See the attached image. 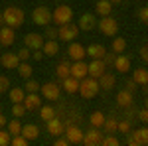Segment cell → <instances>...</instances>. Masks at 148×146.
<instances>
[{
  "label": "cell",
  "instance_id": "1",
  "mask_svg": "<svg viewBox=\"0 0 148 146\" xmlns=\"http://www.w3.org/2000/svg\"><path fill=\"white\" fill-rule=\"evenodd\" d=\"M101 91V87H99V81L95 77H83L79 81V95L83 97V99H93L97 93Z\"/></svg>",
  "mask_w": 148,
  "mask_h": 146
},
{
  "label": "cell",
  "instance_id": "2",
  "mask_svg": "<svg viewBox=\"0 0 148 146\" xmlns=\"http://www.w3.org/2000/svg\"><path fill=\"white\" fill-rule=\"evenodd\" d=\"M2 18H4V24H6V26L18 30L24 24V12L20 10V8H16V6H8L6 10L2 12Z\"/></svg>",
  "mask_w": 148,
  "mask_h": 146
},
{
  "label": "cell",
  "instance_id": "3",
  "mask_svg": "<svg viewBox=\"0 0 148 146\" xmlns=\"http://www.w3.org/2000/svg\"><path fill=\"white\" fill-rule=\"evenodd\" d=\"M71 18H73V10L65 4H59L56 10L51 12V22L56 26H63V24L71 22Z\"/></svg>",
  "mask_w": 148,
  "mask_h": 146
},
{
  "label": "cell",
  "instance_id": "4",
  "mask_svg": "<svg viewBox=\"0 0 148 146\" xmlns=\"http://www.w3.org/2000/svg\"><path fill=\"white\" fill-rule=\"evenodd\" d=\"M79 34V26L73 22H67L63 26H57V38L63 40V42H73Z\"/></svg>",
  "mask_w": 148,
  "mask_h": 146
},
{
  "label": "cell",
  "instance_id": "5",
  "mask_svg": "<svg viewBox=\"0 0 148 146\" xmlns=\"http://www.w3.org/2000/svg\"><path fill=\"white\" fill-rule=\"evenodd\" d=\"M97 26H99V30H101L105 36H116V32H119V24H116V20L114 18H111V16H103L101 20L97 22Z\"/></svg>",
  "mask_w": 148,
  "mask_h": 146
},
{
  "label": "cell",
  "instance_id": "6",
  "mask_svg": "<svg viewBox=\"0 0 148 146\" xmlns=\"http://www.w3.org/2000/svg\"><path fill=\"white\" fill-rule=\"evenodd\" d=\"M32 20L38 26H49V22H51V12L47 10V6H38L32 12Z\"/></svg>",
  "mask_w": 148,
  "mask_h": 146
},
{
  "label": "cell",
  "instance_id": "7",
  "mask_svg": "<svg viewBox=\"0 0 148 146\" xmlns=\"http://www.w3.org/2000/svg\"><path fill=\"white\" fill-rule=\"evenodd\" d=\"M40 91H42V97H44L46 101H57V99H59V93H61L59 85L53 83V81H47L46 85H42Z\"/></svg>",
  "mask_w": 148,
  "mask_h": 146
},
{
  "label": "cell",
  "instance_id": "8",
  "mask_svg": "<svg viewBox=\"0 0 148 146\" xmlns=\"http://www.w3.org/2000/svg\"><path fill=\"white\" fill-rule=\"evenodd\" d=\"M105 71H107V63H105L103 59H93L91 63H87V73H89V77L99 79Z\"/></svg>",
  "mask_w": 148,
  "mask_h": 146
},
{
  "label": "cell",
  "instance_id": "9",
  "mask_svg": "<svg viewBox=\"0 0 148 146\" xmlns=\"http://www.w3.org/2000/svg\"><path fill=\"white\" fill-rule=\"evenodd\" d=\"M101 140H103V132L97 128V126H93L89 132H83V144L97 146V144H101Z\"/></svg>",
  "mask_w": 148,
  "mask_h": 146
},
{
  "label": "cell",
  "instance_id": "10",
  "mask_svg": "<svg viewBox=\"0 0 148 146\" xmlns=\"http://www.w3.org/2000/svg\"><path fill=\"white\" fill-rule=\"evenodd\" d=\"M63 132H65V136H67L69 144H79V142H83V132H81L75 124H67Z\"/></svg>",
  "mask_w": 148,
  "mask_h": 146
},
{
  "label": "cell",
  "instance_id": "11",
  "mask_svg": "<svg viewBox=\"0 0 148 146\" xmlns=\"http://www.w3.org/2000/svg\"><path fill=\"white\" fill-rule=\"evenodd\" d=\"M67 53H69V57H71L73 61H79V59H83V57L87 56V49H85L81 44H77V42H71L69 47H67Z\"/></svg>",
  "mask_w": 148,
  "mask_h": 146
},
{
  "label": "cell",
  "instance_id": "12",
  "mask_svg": "<svg viewBox=\"0 0 148 146\" xmlns=\"http://www.w3.org/2000/svg\"><path fill=\"white\" fill-rule=\"evenodd\" d=\"M22 103H24V107H26V111H34V109L42 107V97L38 93H28Z\"/></svg>",
  "mask_w": 148,
  "mask_h": 146
},
{
  "label": "cell",
  "instance_id": "13",
  "mask_svg": "<svg viewBox=\"0 0 148 146\" xmlns=\"http://www.w3.org/2000/svg\"><path fill=\"white\" fill-rule=\"evenodd\" d=\"M14 38H16L14 28H10V26L0 28V44H2V47H8V45H12V44H14Z\"/></svg>",
  "mask_w": 148,
  "mask_h": 146
},
{
  "label": "cell",
  "instance_id": "14",
  "mask_svg": "<svg viewBox=\"0 0 148 146\" xmlns=\"http://www.w3.org/2000/svg\"><path fill=\"white\" fill-rule=\"evenodd\" d=\"M0 63H2L6 69H16L18 63H20V57H18V53L8 51V53H2V56H0Z\"/></svg>",
  "mask_w": 148,
  "mask_h": 146
},
{
  "label": "cell",
  "instance_id": "15",
  "mask_svg": "<svg viewBox=\"0 0 148 146\" xmlns=\"http://www.w3.org/2000/svg\"><path fill=\"white\" fill-rule=\"evenodd\" d=\"M89 73H87V63L83 61V59H79V61H73V65H71V77H75V79H83V77H87Z\"/></svg>",
  "mask_w": 148,
  "mask_h": 146
},
{
  "label": "cell",
  "instance_id": "16",
  "mask_svg": "<svg viewBox=\"0 0 148 146\" xmlns=\"http://www.w3.org/2000/svg\"><path fill=\"white\" fill-rule=\"evenodd\" d=\"M47 132L49 134H53V136H59V134H63V130H65V126H63V123L57 119V117H53V119H49L47 121Z\"/></svg>",
  "mask_w": 148,
  "mask_h": 146
},
{
  "label": "cell",
  "instance_id": "17",
  "mask_svg": "<svg viewBox=\"0 0 148 146\" xmlns=\"http://www.w3.org/2000/svg\"><path fill=\"white\" fill-rule=\"evenodd\" d=\"M24 44L26 47H30V49H42V45H44V38L40 34H28L24 38Z\"/></svg>",
  "mask_w": 148,
  "mask_h": 146
},
{
  "label": "cell",
  "instance_id": "18",
  "mask_svg": "<svg viewBox=\"0 0 148 146\" xmlns=\"http://www.w3.org/2000/svg\"><path fill=\"white\" fill-rule=\"evenodd\" d=\"M113 65H114V69H116L119 73H126V71L130 69V59H128L126 56H123V53H116Z\"/></svg>",
  "mask_w": 148,
  "mask_h": 146
},
{
  "label": "cell",
  "instance_id": "19",
  "mask_svg": "<svg viewBox=\"0 0 148 146\" xmlns=\"http://www.w3.org/2000/svg\"><path fill=\"white\" fill-rule=\"evenodd\" d=\"M130 138L136 142V146H142V144H148V128H138V130H130L128 132Z\"/></svg>",
  "mask_w": 148,
  "mask_h": 146
},
{
  "label": "cell",
  "instance_id": "20",
  "mask_svg": "<svg viewBox=\"0 0 148 146\" xmlns=\"http://www.w3.org/2000/svg\"><path fill=\"white\" fill-rule=\"evenodd\" d=\"M20 134L24 138H28V142H32V140H36L40 136V128H38V124H24Z\"/></svg>",
  "mask_w": 148,
  "mask_h": 146
},
{
  "label": "cell",
  "instance_id": "21",
  "mask_svg": "<svg viewBox=\"0 0 148 146\" xmlns=\"http://www.w3.org/2000/svg\"><path fill=\"white\" fill-rule=\"evenodd\" d=\"M97 81H99V87H101L103 91H111L114 87V83H116V79H114V75H111V73H107V71H105V73H103L101 77L97 79Z\"/></svg>",
  "mask_w": 148,
  "mask_h": 146
},
{
  "label": "cell",
  "instance_id": "22",
  "mask_svg": "<svg viewBox=\"0 0 148 146\" xmlns=\"http://www.w3.org/2000/svg\"><path fill=\"white\" fill-rule=\"evenodd\" d=\"M95 24H97L95 14H83V16L79 18V30L89 32V30H93V28H95Z\"/></svg>",
  "mask_w": 148,
  "mask_h": 146
},
{
  "label": "cell",
  "instance_id": "23",
  "mask_svg": "<svg viewBox=\"0 0 148 146\" xmlns=\"http://www.w3.org/2000/svg\"><path fill=\"white\" fill-rule=\"evenodd\" d=\"M85 49H87V56L93 57V59H103V56L107 53L105 45H101V44H91L89 47H85Z\"/></svg>",
  "mask_w": 148,
  "mask_h": 146
},
{
  "label": "cell",
  "instance_id": "24",
  "mask_svg": "<svg viewBox=\"0 0 148 146\" xmlns=\"http://www.w3.org/2000/svg\"><path fill=\"white\" fill-rule=\"evenodd\" d=\"M63 81V91L65 93H69V95H73V93H77L79 91V79H75V77H65V79H61Z\"/></svg>",
  "mask_w": 148,
  "mask_h": 146
},
{
  "label": "cell",
  "instance_id": "25",
  "mask_svg": "<svg viewBox=\"0 0 148 146\" xmlns=\"http://www.w3.org/2000/svg\"><path fill=\"white\" fill-rule=\"evenodd\" d=\"M111 10H113V2L111 0H99L95 4V12L99 16H111Z\"/></svg>",
  "mask_w": 148,
  "mask_h": 146
},
{
  "label": "cell",
  "instance_id": "26",
  "mask_svg": "<svg viewBox=\"0 0 148 146\" xmlns=\"http://www.w3.org/2000/svg\"><path fill=\"white\" fill-rule=\"evenodd\" d=\"M42 51H44V56H49V57L57 56V51H59V44H57V40H47V42H44Z\"/></svg>",
  "mask_w": 148,
  "mask_h": 146
},
{
  "label": "cell",
  "instance_id": "27",
  "mask_svg": "<svg viewBox=\"0 0 148 146\" xmlns=\"http://www.w3.org/2000/svg\"><path fill=\"white\" fill-rule=\"evenodd\" d=\"M116 103H119V107H130V105H132V91H128V89L119 91Z\"/></svg>",
  "mask_w": 148,
  "mask_h": 146
},
{
  "label": "cell",
  "instance_id": "28",
  "mask_svg": "<svg viewBox=\"0 0 148 146\" xmlns=\"http://www.w3.org/2000/svg\"><path fill=\"white\" fill-rule=\"evenodd\" d=\"M132 79L136 81V85H148V69H134Z\"/></svg>",
  "mask_w": 148,
  "mask_h": 146
},
{
  "label": "cell",
  "instance_id": "29",
  "mask_svg": "<svg viewBox=\"0 0 148 146\" xmlns=\"http://www.w3.org/2000/svg\"><path fill=\"white\" fill-rule=\"evenodd\" d=\"M56 117V109L53 107H49V105H42L40 107V119L44 121V123H47L49 119H53Z\"/></svg>",
  "mask_w": 148,
  "mask_h": 146
},
{
  "label": "cell",
  "instance_id": "30",
  "mask_svg": "<svg viewBox=\"0 0 148 146\" xmlns=\"http://www.w3.org/2000/svg\"><path fill=\"white\" fill-rule=\"evenodd\" d=\"M111 49H113V53H125L126 40H125V38H114L113 44H111Z\"/></svg>",
  "mask_w": 148,
  "mask_h": 146
},
{
  "label": "cell",
  "instance_id": "31",
  "mask_svg": "<svg viewBox=\"0 0 148 146\" xmlns=\"http://www.w3.org/2000/svg\"><path fill=\"white\" fill-rule=\"evenodd\" d=\"M16 69H18V73H20L24 79H30V77H32V71H34V69H32V65H30L28 61H20Z\"/></svg>",
  "mask_w": 148,
  "mask_h": 146
},
{
  "label": "cell",
  "instance_id": "32",
  "mask_svg": "<svg viewBox=\"0 0 148 146\" xmlns=\"http://www.w3.org/2000/svg\"><path fill=\"white\" fill-rule=\"evenodd\" d=\"M56 73H57V77H59V79H65V77H69V75H71V65H69L67 61H61V63L57 65Z\"/></svg>",
  "mask_w": 148,
  "mask_h": 146
},
{
  "label": "cell",
  "instance_id": "33",
  "mask_svg": "<svg viewBox=\"0 0 148 146\" xmlns=\"http://www.w3.org/2000/svg\"><path fill=\"white\" fill-rule=\"evenodd\" d=\"M105 119H107V117H105L101 111H95L91 117H89V123H91V126H97V128H99V126H103Z\"/></svg>",
  "mask_w": 148,
  "mask_h": 146
},
{
  "label": "cell",
  "instance_id": "34",
  "mask_svg": "<svg viewBox=\"0 0 148 146\" xmlns=\"http://www.w3.org/2000/svg\"><path fill=\"white\" fill-rule=\"evenodd\" d=\"M103 128H105V132H109V134H113V132H119V121H114V119H105V123H103Z\"/></svg>",
  "mask_w": 148,
  "mask_h": 146
},
{
  "label": "cell",
  "instance_id": "35",
  "mask_svg": "<svg viewBox=\"0 0 148 146\" xmlns=\"http://www.w3.org/2000/svg\"><path fill=\"white\" fill-rule=\"evenodd\" d=\"M24 97H26L24 89H20V87H14V89H10V101H12V103H22Z\"/></svg>",
  "mask_w": 148,
  "mask_h": 146
},
{
  "label": "cell",
  "instance_id": "36",
  "mask_svg": "<svg viewBox=\"0 0 148 146\" xmlns=\"http://www.w3.org/2000/svg\"><path fill=\"white\" fill-rule=\"evenodd\" d=\"M6 128H8V132H10L12 136H14V134H20V132H22V124L18 123V119H14V121H8Z\"/></svg>",
  "mask_w": 148,
  "mask_h": 146
},
{
  "label": "cell",
  "instance_id": "37",
  "mask_svg": "<svg viewBox=\"0 0 148 146\" xmlns=\"http://www.w3.org/2000/svg\"><path fill=\"white\" fill-rule=\"evenodd\" d=\"M12 114L18 119V117H24L26 114V107H24V103H14L12 105Z\"/></svg>",
  "mask_w": 148,
  "mask_h": 146
},
{
  "label": "cell",
  "instance_id": "38",
  "mask_svg": "<svg viewBox=\"0 0 148 146\" xmlns=\"http://www.w3.org/2000/svg\"><path fill=\"white\" fill-rule=\"evenodd\" d=\"M40 87H42V85H40L38 81H34V79H28V81H26V91H28V93H38Z\"/></svg>",
  "mask_w": 148,
  "mask_h": 146
},
{
  "label": "cell",
  "instance_id": "39",
  "mask_svg": "<svg viewBox=\"0 0 148 146\" xmlns=\"http://www.w3.org/2000/svg\"><path fill=\"white\" fill-rule=\"evenodd\" d=\"M16 53H18V57H20V61H28V59H30V57H32V49H30V47H26V45H24L22 49H18V51H16Z\"/></svg>",
  "mask_w": 148,
  "mask_h": 146
},
{
  "label": "cell",
  "instance_id": "40",
  "mask_svg": "<svg viewBox=\"0 0 148 146\" xmlns=\"http://www.w3.org/2000/svg\"><path fill=\"white\" fill-rule=\"evenodd\" d=\"M101 144H103V146H119L121 142H119V138H116V136L109 134V136H105V138L101 140Z\"/></svg>",
  "mask_w": 148,
  "mask_h": 146
},
{
  "label": "cell",
  "instance_id": "41",
  "mask_svg": "<svg viewBox=\"0 0 148 146\" xmlns=\"http://www.w3.org/2000/svg\"><path fill=\"white\" fill-rule=\"evenodd\" d=\"M10 140H12V134L8 130H2V128H0V146H8Z\"/></svg>",
  "mask_w": 148,
  "mask_h": 146
},
{
  "label": "cell",
  "instance_id": "42",
  "mask_svg": "<svg viewBox=\"0 0 148 146\" xmlns=\"http://www.w3.org/2000/svg\"><path fill=\"white\" fill-rule=\"evenodd\" d=\"M12 146H26L28 144V138H24L22 134H14V138L10 140Z\"/></svg>",
  "mask_w": 148,
  "mask_h": 146
},
{
  "label": "cell",
  "instance_id": "43",
  "mask_svg": "<svg viewBox=\"0 0 148 146\" xmlns=\"http://www.w3.org/2000/svg\"><path fill=\"white\" fill-rule=\"evenodd\" d=\"M6 91H10V79L4 77V75H0V95L6 93Z\"/></svg>",
  "mask_w": 148,
  "mask_h": 146
},
{
  "label": "cell",
  "instance_id": "44",
  "mask_svg": "<svg viewBox=\"0 0 148 146\" xmlns=\"http://www.w3.org/2000/svg\"><path fill=\"white\" fill-rule=\"evenodd\" d=\"M46 38L47 40H56L57 38V28H53V26H46Z\"/></svg>",
  "mask_w": 148,
  "mask_h": 146
},
{
  "label": "cell",
  "instance_id": "45",
  "mask_svg": "<svg viewBox=\"0 0 148 146\" xmlns=\"http://www.w3.org/2000/svg\"><path fill=\"white\" fill-rule=\"evenodd\" d=\"M119 132L128 134V132H130V121H121V123H119Z\"/></svg>",
  "mask_w": 148,
  "mask_h": 146
},
{
  "label": "cell",
  "instance_id": "46",
  "mask_svg": "<svg viewBox=\"0 0 148 146\" xmlns=\"http://www.w3.org/2000/svg\"><path fill=\"white\" fill-rule=\"evenodd\" d=\"M138 18H140V22H142V24H146V26H148V6L140 8V12H138Z\"/></svg>",
  "mask_w": 148,
  "mask_h": 146
},
{
  "label": "cell",
  "instance_id": "47",
  "mask_svg": "<svg viewBox=\"0 0 148 146\" xmlns=\"http://www.w3.org/2000/svg\"><path fill=\"white\" fill-rule=\"evenodd\" d=\"M138 119H140L142 123H148V109H146V107L138 111Z\"/></svg>",
  "mask_w": 148,
  "mask_h": 146
},
{
  "label": "cell",
  "instance_id": "48",
  "mask_svg": "<svg viewBox=\"0 0 148 146\" xmlns=\"http://www.w3.org/2000/svg\"><path fill=\"white\" fill-rule=\"evenodd\" d=\"M32 57L36 61H40V59H44V51L42 49H32Z\"/></svg>",
  "mask_w": 148,
  "mask_h": 146
},
{
  "label": "cell",
  "instance_id": "49",
  "mask_svg": "<svg viewBox=\"0 0 148 146\" xmlns=\"http://www.w3.org/2000/svg\"><path fill=\"white\" fill-rule=\"evenodd\" d=\"M114 57H116L114 53H105V56H103V61L109 65V63H113V61H114Z\"/></svg>",
  "mask_w": 148,
  "mask_h": 146
},
{
  "label": "cell",
  "instance_id": "50",
  "mask_svg": "<svg viewBox=\"0 0 148 146\" xmlns=\"http://www.w3.org/2000/svg\"><path fill=\"white\" fill-rule=\"evenodd\" d=\"M69 144V140H67V136H59L56 140V146H67Z\"/></svg>",
  "mask_w": 148,
  "mask_h": 146
},
{
  "label": "cell",
  "instance_id": "51",
  "mask_svg": "<svg viewBox=\"0 0 148 146\" xmlns=\"http://www.w3.org/2000/svg\"><path fill=\"white\" fill-rule=\"evenodd\" d=\"M126 89H128V91H134V89H136V81H134V79L126 81Z\"/></svg>",
  "mask_w": 148,
  "mask_h": 146
},
{
  "label": "cell",
  "instance_id": "52",
  "mask_svg": "<svg viewBox=\"0 0 148 146\" xmlns=\"http://www.w3.org/2000/svg\"><path fill=\"white\" fill-rule=\"evenodd\" d=\"M140 56H142V59L148 63V45H144V47L140 49Z\"/></svg>",
  "mask_w": 148,
  "mask_h": 146
},
{
  "label": "cell",
  "instance_id": "53",
  "mask_svg": "<svg viewBox=\"0 0 148 146\" xmlns=\"http://www.w3.org/2000/svg\"><path fill=\"white\" fill-rule=\"evenodd\" d=\"M6 124H8V121H6V117H4V114L0 112V128H2V126H6Z\"/></svg>",
  "mask_w": 148,
  "mask_h": 146
},
{
  "label": "cell",
  "instance_id": "54",
  "mask_svg": "<svg viewBox=\"0 0 148 146\" xmlns=\"http://www.w3.org/2000/svg\"><path fill=\"white\" fill-rule=\"evenodd\" d=\"M4 24V18H2V12H0V26Z\"/></svg>",
  "mask_w": 148,
  "mask_h": 146
},
{
  "label": "cell",
  "instance_id": "55",
  "mask_svg": "<svg viewBox=\"0 0 148 146\" xmlns=\"http://www.w3.org/2000/svg\"><path fill=\"white\" fill-rule=\"evenodd\" d=\"M111 2H113V4H119V2H123V0H111Z\"/></svg>",
  "mask_w": 148,
  "mask_h": 146
},
{
  "label": "cell",
  "instance_id": "56",
  "mask_svg": "<svg viewBox=\"0 0 148 146\" xmlns=\"http://www.w3.org/2000/svg\"><path fill=\"white\" fill-rule=\"evenodd\" d=\"M146 109H148V97H146Z\"/></svg>",
  "mask_w": 148,
  "mask_h": 146
},
{
  "label": "cell",
  "instance_id": "57",
  "mask_svg": "<svg viewBox=\"0 0 148 146\" xmlns=\"http://www.w3.org/2000/svg\"><path fill=\"white\" fill-rule=\"evenodd\" d=\"M0 49H2V44H0Z\"/></svg>",
  "mask_w": 148,
  "mask_h": 146
},
{
  "label": "cell",
  "instance_id": "58",
  "mask_svg": "<svg viewBox=\"0 0 148 146\" xmlns=\"http://www.w3.org/2000/svg\"><path fill=\"white\" fill-rule=\"evenodd\" d=\"M0 112H2V109H0Z\"/></svg>",
  "mask_w": 148,
  "mask_h": 146
},
{
  "label": "cell",
  "instance_id": "59",
  "mask_svg": "<svg viewBox=\"0 0 148 146\" xmlns=\"http://www.w3.org/2000/svg\"><path fill=\"white\" fill-rule=\"evenodd\" d=\"M0 28H2V26H0Z\"/></svg>",
  "mask_w": 148,
  "mask_h": 146
}]
</instances>
